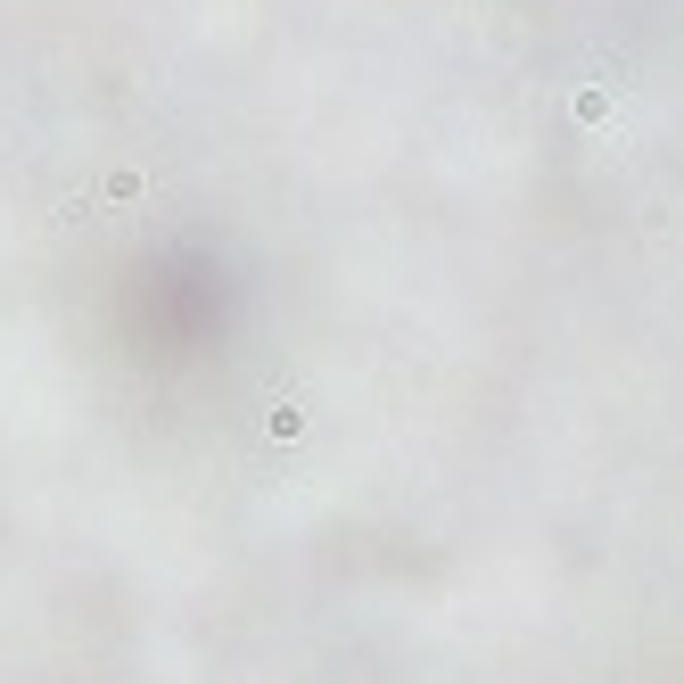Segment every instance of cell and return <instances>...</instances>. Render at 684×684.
<instances>
[{
	"label": "cell",
	"instance_id": "1",
	"mask_svg": "<svg viewBox=\"0 0 684 684\" xmlns=\"http://www.w3.org/2000/svg\"><path fill=\"white\" fill-rule=\"evenodd\" d=\"M610 99H619V91H577V116H586V124H602V116H610Z\"/></svg>",
	"mask_w": 684,
	"mask_h": 684
}]
</instances>
